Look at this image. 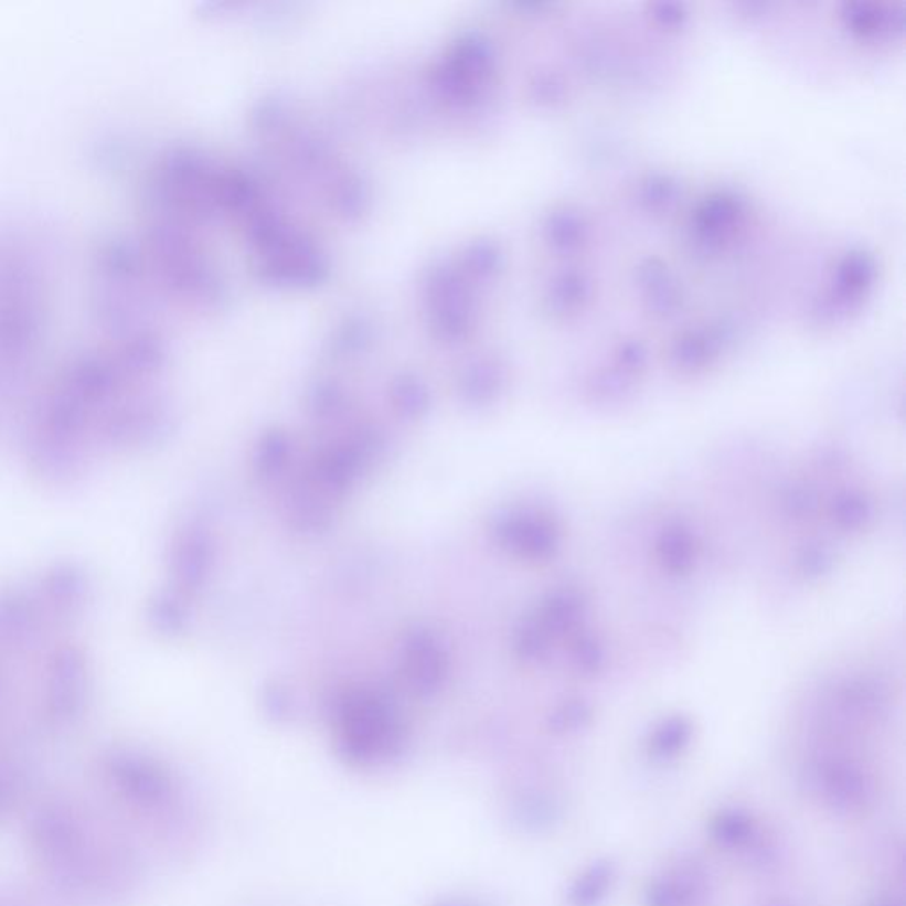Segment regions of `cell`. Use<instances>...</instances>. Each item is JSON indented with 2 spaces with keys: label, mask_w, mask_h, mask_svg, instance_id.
I'll use <instances>...</instances> for the list:
<instances>
[{
  "label": "cell",
  "mask_w": 906,
  "mask_h": 906,
  "mask_svg": "<svg viewBox=\"0 0 906 906\" xmlns=\"http://www.w3.org/2000/svg\"><path fill=\"white\" fill-rule=\"evenodd\" d=\"M393 402L402 415H422L425 407L429 406V393L425 390L420 381L415 377H402L393 386Z\"/></svg>",
  "instance_id": "obj_14"
},
{
  "label": "cell",
  "mask_w": 906,
  "mask_h": 906,
  "mask_svg": "<svg viewBox=\"0 0 906 906\" xmlns=\"http://www.w3.org/2000/svg\"><path fill=\"white\" fill-rule=\"evenodd\" d=\"M500 381V366L489 362V360H483V362L477 363L466 372L465 381H462V392L469 401H487L498 392Z\"/></svg>",
  "instance_id": "obj_11"
},
{
  "label": "cell",
  "mask_w": 906,
  "mask_h": 906,
  "mask_svg": "<svg viewBox=\"0 0 906 906\" xmlns=\"http://www.w3.org/2000/svg\"><path fill=\"white\" fill-rule=\"evenodd\" d=\"M345 742L358 750L388 746L397 735L392 708L374 692H354L342 705Z\"/></svg>",
  "instance_id": "obj_4"
},
{
  "label": "cell",
  "mask_w": 906,
  "mask_h": 906,
  "mask_svg": "<svg viewBox=\"0 0 906 906\" xmlns=\"http://www.w3.org/2000/svg\"><path fill=\"white\" fill-rule=\"evenodd\" d=\"M402 671L415 691H436L447 676V657L441 644L425 630L407 636L402 648Z\"/></svg>",
  "instance_id": "obj_7"
},
{
  "label": "cell",
  "mask_w": 906,
  "mask_h": 906,
  "mask_svg": "<svg viewBox=\"0 0 906 906\" xmlns=\"http://www.w3.org/2000/svg\"><path fill=\"white\" fill-rule=\"evenodd\" d=\"M87 661L81 648L64 644L52 653L46 670V705L49 711L67 720L81 711L87 691Z\"/></svg>",
  "instance_id": "obj_5"
},
{
  "label": "cell",
  "mask_w": 906,
  "mask_h": 906,
  "mask_svg": "<svg viewBox=\"0 0 906 906\" xmlns=\"http://www.w3.org/2000/svg\"><path fill=\"white\" fill-rule=\"evenodd\" d=\"M469 280L459 266H439L425 281V309L439 339L459 342L473 330L477 303Z\"/></svg>",
  "instance_id": "obj_3"
},
{
  "label": "cell",
  "mask_w": 906,
  "mask_h": 906,
  "mask_svg": "<svg viewBox=\"0 0 906 906\" xmlns=\"http://www.w3.org/2000/svg\"><path fill=\"white\" fill-rule=\"evenodd\" d=\"M38 632V611L31 600L17 591L0 594V648L28 647Z\"/></svg>",
  "instance_id": "obj_9"
},
{
  "label": "cell",
  "mask_w": 906,
  "mask_h": 906,
  "mask_svg": "<svg viewBox=\"0 0 906 906\" xmlns=\"http://www.w3.org/2000/svg\"><path fill=\"white\" fill-rule=\"evenodd\" d=\"M576 661L580 670H597V664L600 662V650H598L597 644L591 643V641H580L577 644Z\"/></svg>",
  "instance_id": "obj_17"
},
{
  "label": "cell",
  "mask_w": 906,
  "mask_h": 906,
  "mask_svg": "<svg viewBox=\"0 0 906 906\" xmlns=\"http://www.w3.org/2000/svg\"><path fill=\"white\" fill-rule=\"evenodd\" d=\"M494 533L503 547L527 558L550 556L558 542L556 527L542 515H505L495 524Z\"/></svg>",
  "instance_id": "obj_6"
},
{
  "label": "cell",
  "mask_w": 906,
  "mask_h": 906,
  "mask_svg": "<svg viewBox=\"0 0 906 906\" xmlns=\"http://www.w3.org/2000/svg\"><path fill=\"white\" fill-rule=\"evenodd\" d=\"M835 515H838V521L843 526H861L870 515V507H867L866 501L862 500L861 495H844L843 500L838 501Z\"/></svg>",
  "instance_id": "obj_16"
},
{
  "label": "cell",
  "mask_w": 906,
  "mask_h": 906,
  "mask_svg": "<svg viewBox=\"0 0 906 906\" xmlns=\"http://www.w3.org/2000/svg\"><path fill=\"white\" fill-rule=\"evenodd\" d=\"M788 505L791 507V512H795V514H806V512L809 514L814 507V495L809 491H803V489H797V491H791Z\"/></svg>",
  "instance_id": "obj_18"
},
{
  "label": "cell",
  "mask_w": 906,
  "mask_h": 906,
  "mask_svg": "<svg viewBox=\"0 0 906 906\" xmlns=\"http://www.w3.org/2000/svg\"><path fill=\"white\" fill-rule=\"evenodd\" d=\"M242 222L264 280L278 286L307 287L327 277V255L318 243L292 227L264 196Z\"/></svg>",
  "instance_id": "obj_1"
},
{
  "label": "cell",
  "mask_w": 906,
  "mask_h": 906,
  "mask_svg": "<svg viewBox=\"0 0 906 906\" xmlns=\"http://www.w3.org/2000/svg\"><path fill=\"white\" fill-rule=\"evenodd\" d=\"M211 562H213V545L206 533L196 527H190L181 533L172 547V558H170L175 588H179L181 594L196 591L206 579Z\"/></svg>",
  "instance_id": "obj_8"
},
{
  "label": "cell",
  "mask_w": 906,
  "mask_h": 906,
  "mask_svg": "<svg viewBox=\"0 0 906 906\" xmlns=\"http://www.w3.org/2000/svg\"><path fill=\"white\" fill-rule=\"evenodd\" d=\"M287 451H289V443L284 434L273 433L266 436L259 448V457H257V468L260 475L271 477L273 473L280 471L281 466L286 465Z\"/></svg>",
  "instance_id": "obj_15"
},
{
  "label": "cell",
  "mask_w": 906,
  "mask_h": 906,
  "mask_svg": "<svg viewBox=\"0 0 906 906\" xmlns=\"http://www.w3.org/2000/svg\"><path fill=\"white\" fill-rule=\"evenodd\" d=\"M149 620L152 621V627L160 630V632L175 635L186 626V612H184L183 604L179 603L178 598L161 595L154 603H151Z\"/></svg>",
  "instance_id": "obj_12"
},
{
  "label": "cell",
  "mask_w": 906,
  "mask_h": 906,
  "mask_svg": "<svg viewBox=\"0 0 906 906\" xmlns=\"http://www.w3.org/2000/svg\"><path fill=\"white\" fill-rule=\"evenodd\" d=\"M692 554H694V547H692V539L688 532L676 527L665 533L661 545V556L665 567L673 572L688 571L692 565Z\"/></svg>",
  "instance_id": "obj_13"
},
{
  "label": "cell",
  "mask_w": 906,
  "mask_h": 906,
  "mask_svg": "<svg viewBox=\"0 0 906 906\" xmlns=\"http://www.w3.org/2000/svg\"><path fill=\"white\" fill-rule=\"evenodd\" d=\"M492 46L477 34H466L447 50L434 67V89L439 98L456 107H469L483 98L494 76Z\"/></svg>",
  "instance_id": "obj_2"
},
{
  "label": "cell",
  "mask_w": 906,
  "mask_h": 906,
  "mask_svg": "<svg viewBox=\"0 0 906 906\" xmlns=\"http://www.w3.org/2000/svg\"><path fill=\"white\" fill-rule=\"evenodd\" d=\"M43 591L50 606L61 615H75L87 600V580L73 567L55 568L43 579Z\"/></svg>",
  "instance_id": "obj_10"
}]
</instances>
